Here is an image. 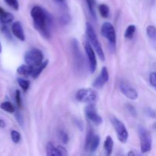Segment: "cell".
<instances>
[{
    "label": "cell",
    "mask_w": 156,
    "mask_h": 156,
    "mask_svg": "<svg viewBox=\"0 0 156 156\" xmlns=\"http://www.w3.org/2000/svg\"><path fill=\"white\" fill-rule=\"evenodd\" d=\"M120 88L121 92L127 98L133 101L136 100L138 98V93H137V91L132 86H130L129 84L126 83L124 82H121L120 85Z\"/></svg>",
    "instance_id": "8fae6325"
},
{
    "label": "cell",
    "mask_w": 156,
    "mask_h": 156,
    "mask_svg": "<svg viewBox=\"0 0 156 156\" xmlns=\"http://www.w3.org/2000/svg\"><path fill=\"white\" fill-rule=\"evenodd\" d=\"M139 133L140 138V149L143 154L150 152L152 149V136L151 133L143 126L139 128Z\"/></svg>",
    "instance_id": "277c9868"
},
{
    "label": "cell",
    "mask_w": 156,
    "mask_h": 156,
    "mask_svg": "<svg viewBox=\"0 0 156 156\" xmlns=\"http://www.w3.org/2000/svg\"><path fill=\"white\" fill-rule=\"evenodd\" d=\"M30 15L35 28L45 38L50 37V27L52 21L49 14L40 6H34L30 11Z\"/></svg>",
    "instance_id": "6da1fadb"
},
{
    "label": "cell",
    "mask_w": 156,
    "mask_h": 156,
    "mask_svg": "<svg viewBox=\"0 0 156 156\" xmlns=\"http://www.w3.org/2000/svg\"><path fill=\"white\" fill-rule=\"evenodd\" d=\"M98 10L99 12H100L101 15L103 18H107L109 16L110 13V9L109 7H108L107 5L105 4H101L98 5Z\"/></svg>",
    "instance_id": "44dd1931"
},
{
    "label": "cell",
    "mask_w": 156,
    "mask_h": 156,
    "mask_svg": "<svg viewBox=\"0 0 156 156\" xmlns=\"http://www.w3.org/2000/svg\"><path fill=\"white\" fill-rule=\"evenodd\" d=\"M3 12H5V10H4V9H3L2 7H1V6H0V15H1V14Z\"/></svg>",
    "instance_id": "836d02e7"
},
{
    "label": "cell",
    "mask_w": 156,
    "mask_h": 156,
    "mask_svg": "<svg viewBox=\"0 0 156 156\" xmlns=\"http://www.w3.org/2000/svg\"><path fill=\"white\" fill-rule=\"evenodd\" d=\"M18 83L24 91H27L28 90L29 87H30V82L28 80L22 79V78H18Z\"/></svg>",
    "instance_id": "cb8c5ba5"
},
{
    "label": "cell",
    "mask_w": 156,
    "mask_h": 156,
    "mask_svg": "<svg viewBox=\"0 0 156 156\" xmlns=\"http://www.w3.org/2000/svg\"><path fill=\"white\" fill-rule=\"evenodd\" d=\"M109 80V73H108L107 67H103L101 69L100 75L93 82V86L95 88H101L107 83Z\"/></svg>",
    "instance_id": "7c38bea8"
},
{
    "label": "cell",
    "mask_w": 156,
    "mask_h": 156,
    "mask_svg": "<svg viewBox=\"0 0 156 156\" xmlns=\"http://www.w3.org/2000/svg\"><path fill=\"white\" fill-rule=\"evenodd\" d=\"M85 112L87 117H88L91 122H93L94 124H101L102 122H103V119H102V117L98 114L97 111H96L95 105H94V104L89 103V105H87V106L85 107Z\"/></svg>",
    "instance_id": "30bf717a"
},
{
    "label": "cell",
    "mask_w": 156,
    "mask_h": 156,
    "mask_svg": "<svg viewBox=\"0 0 156 156\" xmlns=\"http://www.w3.org/2000/svg\"><path fill=\"white\" fill-rule=\"evenodd\" d=\"M47 155L50 156H61L62 155L58 148H56L52 143H47Z\"/></svg>",
    "instance_id": "9a60e30c"
},
{
    "label": "cell",
    "mask_w": 156,
    "mask_h": 156,
    "mask_svg": "<svg viewBox=\"0 0 156 156\" xmlns=\"http://www.w3.org/2000/svg\"><path fill=\"white\" fill-rule=\"evenodd\" d=\"M2 44H1V42H0V53H2Z\"/></svg>",
    "instance_id": "d590c367"
},
{
    "label": "cell",
    "mask_w": 156,
    "mask_h": 156,
    "mask_svg": "<svg viewBox=\"0 0 156 156\" xmlns=\"http://www.w3.org/2000/svg\"><path fill=\"white\" fill-rule=\"evenodd\" d=\"M44 60V54L38 49H31L24 55V61L26 64L33 67H37L41 65Z\"/></svg>",
    "instance_id": "3957f363"
},
{
    "label": "cell",
    "mask_w": 156,
    "mask_h": 156,
    "mask_svg": "<svg viewBox=\"0 0 156 156\" xmlns=\"http://www.w3.org/2000/svg\"><path fill=\"white\" fill-rule=\"evenodd\" d=\"M15 101H16L18 108H21V107H22V101H21V91L19 90H16V91H15Z\"/></svg>",
    "instance_id": "83f0119b"
},
{
    "label": "cell",
    "mask_w": 156,
    "mask_h": 156,
    "mask_svg": "<svg viewBox=\"0 0 156 156\" xmlns=\"http://www.w3.org/2000/svg\"><path fill=\"white\" fill-rule=\"evenodd\" d=\"M87 3V5H88V9H89L90 14H91V17L94 18V20L96 19V12L94 10V0H85Z\"/></svg>",
    "instance_id": "603a6c76"
},
{
    "label": "cell",
    "mask_w": 156,
    "mask_h": 156,
    "mask_svg": "<svg viewBox=\"0 0 156 156\" xmlns=\"http://www.w3.org/2000/svg\"><path fill=\"white\" fill-rule=\"evenodd\" d=\"M146 34L151 40L156 41V27L155 26H148L147 28H146Z\"/></svg>",
    "instance_id": "7402d4cb"
},
{
    "label": "cell",
    "mask_w": 156,
    "mask_h": 156,
    "mask_svg": "<svg viewBox=\"0 0 156 156\" xmlns=\"http://www.w3.org/2000/svg\"><path fill=\"white\" fill-rule=\"evenodd\" d=\"M84 46H85V53L88 56L90 70H91V73H94L95 72L96 68H97V59H96L95 53H94L95 50H94L92 46L88 41H85Z\"/></svg>",
    "instance_id": "9c48e42d"
},
{
    "label": "cell",
    "mask_w": 156,
    "mask_h": 156,
    "mask_svg": "<svg viewBox=\"0 0 156 156\" xmlns=\"http://www.w3.org/2000/svg\"><path fill=\"white\" fill-rule=\"evenodd\" d=\"M2 32L3 33V34L8 38V39H12V35H11L10 31H9V28L7 27V26L5 25H2V28H1Z\"/></svg>",
    "instance_id": "f546056e"
},
{
    "label": "cell",
    "mask_w": 156,
    "mask_h": 156,
    "mask_svg": "<svg viewBox=\"0 0 156 156\" xmlns=\"http://www.w3.org/2000/svg\"><path fill=\"white\" fill-rule=\"evenodd\" d=\"M136 30V27L133 25V24H130V25H129L126 27V30H125L124 37L126 39H132L133 37L134 34H135Z\"/></svg>",
    "instance_id": "ffe728a7"
},
{
    "label": "cell",
    "mask_w": 156,
    "mask_h": 156,
    "mask_svg": "<svg viewBox=\"0 0 156 156\" xmlns=\"http://www.w3.org/2000/svg\"><path fill=\"white\" fill-rule=\"evenodd\" d=\"M56 1H57L58 2H59V3H64V2H65V0H56Z\"/></svg>",
    "instance_id": "e575fe53"
},
{
    "label": "cell",
    "mask_w": 156,
    "mask_h": 156,
    "mask_svg": "<svg viewBox=\"0 0 156 156\" xmlns=\"http://www.w3.org/2000/svg\"><path fill=\"white\" fill-rule=\"evenodd\" d=\"M149 83L156 90V72H153L149 76Z\"/></svg>",
    "instance_id": "f1b7e54d"
},
{
    "label": "cell",
    "mask_w": 156,
    "mask_h": 156,
    "mask_svg": "<svg viewBox=\"0 0 156 156\" xmlns=\"http://www.w3.org/2000/svg\"><path fill=\"white\" fill-rule=\"evenodd\" d=\"M14 21V15L10 12H3L0 15V21L3 24H9V23L12 22Z\"/></svg>",
    "instance_id": "e0dca14e"
},
{
    "label": "cell",
    "mask_w": 156,
    "mask_h": 156,
    "mask_svg": "<svg viewBox=\"0 0 156 156\" xmlns=\"http://www.w3.org/2000/svg\"><path fill=\"white\" fill-rule=\"evenodd\" d=\"M47 64H48V61L46 60V61H44V62H43L40 66L35 67L33 73H32V75H31L32 77H33L34 79H36V78H37L38 76H40V74L42 73L43 70H44V69L47 67Z\"/></svg>",
    "instance_id": "ac0fdd59"
},
{
    "label": "cell",
    "mask_w": 156,
    "mask_h": 156,
    "mask_svg": "<svg viewBox=\"0 0 156 156\" xmlns=\"http://www.w3.org/2000/svg\"><path fill=\"white\" fill-rule=\"evenodd\" d=\"M101 33L102 36L105 37L111 44L116 45L117 42V35H116L115 29L112 24L110 22H105L101 26Z\"/></svg>",
    "instance_id": "ba28073f"
},
{
    "label": "cell",
    "mask_w": 156,
    "mask_h": 156,
    "mask_svg": "<svg viewBox=\"0 0 156 156\" xmlns=\"http://www.w3.org/2000/svg\"><path fill=\"white\" fill-rule=\"evenodd\" d=\"M6 4L14 9L15 10H18L19 9V4H18V0H5Z\"/></svg>",
    "instance_id": "484cf974"
},
{
    "label": "cell",
    "mask_w": 156,
    "mask_h": 156,
    "mask_svg": "<svg viewBox=\"0 0 156 156\" xmlns=\"http://www.w3.org/2000/svg\"><path fill=\"white\" fill-rule=\"evenodd\" d=\"M111 122L114 128L115 129L116 132H117V139H118L119 141L123 143H126L128 137H129V133H128L124 123L122 121H120L116 117H111Z\"/></svg>",
    "instance_id": "5b68a950"
},
{
    "label": "cell",
    "mask_w": 156,
    "mask_h": 156,
    "mask_svg": "<svg viewBox=\"0 0 156 156\" xmlns=\"http://www.w3.org/2000/svg\"><path fill=\"white\" fill-rule=\"evenodd\" d=\"M0 108H1L2 110H3V111H5V112L10 113V114L15 112V107H14V105L9 101H5L1 103V105H0Z\"/></svg>",
    "instance_id": "d6986e66"
},
{
    "label": "cell",
    "mask_w": 156,
    "mask_h": 156,
    "mask_svg": "<svg viewBox=\"0 0 156 156\" xmlns=\"http://www.w3.org/2000/svg\"><path fill=\"white\" fill-rule=\"evenodd\" d=\"M126 110H127L128 113H129L132 117H135L137 116L136 109L134 108V106H133L132 105H130V104H127V105H126Z\"/></svg>",
    "instance_id": "4316f807"
},
{
    "label": "cell",
    "mask_w": 156,
    "mask_h": 156,
    "mask_svg": "<svg viewBox=\"0 0 156 156\" xmlns=\"http://www.w3.org/2000/svg\"><path fill=\"white\" fill-rule=\"evenodd\" d=\"M60 138H61V140H62V143H63L66 144V143H68L69 136H68V135H67L66 133L63 132V131H60Z\"/></svg>",
    "instance_id": "4dcf8cb0"
},
{
    "label": "cell",
    "mask_w": 156,
    "mask_h": 156,
    "mask_svg": "<svg viewBox=\"0 0 156 156\" xmlns=\"http://www.w3.org/2000/svg\"><path fill=\"white\" fill-rule=\"evenodd\" d=\"M12 34L20 40L21 41H25V36H24V32L23 30L22 25H21L20 21H15L12 25Z\"/></svg>",
    "instance_id": "4fadbf2b"
},
{
    "label": "cell",
    "mask_w": 156,
    "mask_h": 156,
    "mask_svg": "<svg viewBox=\"0 0 156 156\" xmlns=\"http://www.w3.org/2000/svg\"><path fill=\"white\" fill-rule=\"evenodd\" d=\"M34 70V67L31 66L27 64H24V65H21L17 69V73L20 76H28L30 75H32Z\"/></svg>",
    "instance_id": "5bb4252c"
},
{
    "label": "cell",
    "mask_w": 156,
    "mask_h": 156,
    "mask_svg": "<svg viewBox=\"0 0 156 156\" xmlns=\"http://www.w3.org/2000/svg\"><path fill=\"white\" fill-rule=\"evenodd\" d=\"M15 117H16L17 121H18V123H19V124L21 125V126H22V125H23V122H24V120H23L22 116L21 115V114H20L19 112H17L16 114H15Z\"/></svg>",
    "instance_id": "1f68e13d"
},
{
    "label": "cell",
    "mask_w": 156,
    "mask_h": 156,
    "mask_svg": "<svg viewBox=\"0 0 156 156\" xmlns=\"http://www.w3.org/2000/svg\"><path fill=\"white\" fill-rule=\"evenodd\" d=\"M100 141L101 139L98 135H94L92 129L88 130L86 136V140H85V151H88V152H94L98 148Z\"/></svg>",
    "instance_id": "52a82bcc"
},
{
    "label": "cell",
    "mask_w": 156,
    "mask_h": 156,
    "mask_svg": "<svg viewBox=\"0 0 156 156\" xmlns=\"http://www.w3.org/2000/svg\"><path fill=\"white\" fill-rule=\"evenodd\" d=\"M86 34L88 37V41L91 44V46L93 47L94 50L97 53L98 56H99L101 60H105V56L104 50L101 47V44L99 42L97 34H96L95 31H94V28H93L92 25L90 23H87L86 24Z\"/></svg>",
    "instance_id": "7a4b0ae2"
},
{
    "label": "cell",
    "mask_w": 156,
    "mask_h": 156,
    "mask_svg": "<svg viewBox=\"0 0 156 156\" xmlns=\"http://www.w3.org/2000/svg\"><path fill=\"white\" fill-rule=\"evenodd\" d=\"M6 124L5 122L4 121V120H0V127L1 128H5V127Z\"/></svg>",
    "instance_id": "d6a6232c"
},
{
    "label": "cell",
    "mask_w": 156,
    "mask_h": 156,
    "mask_svg": "<svg viewBox=\"0 0 156 156\" xmlns=\"http://www.w3.org/2000/svg\"><path fill=\"white\" fill-rule=\"evenodd\" d=\"M76 98L80 102L93 103L97 100L98 94L91 88H82L77 91Z\"/></svg>",
    "instance_id": "8992f818"
},
{
    "label": "cell",
    "mask_w": 156,
    "mask_h": 156,
    "mask_svg": "<svg viewBox=\"0 0 156 156\" xmlns=\"http://www.w3.org/2000/svg\"><path fill=\"white\" fill-rule=\"evenodd\" d=\"M11 138L14 143H18L21 140V134L16 130L11 131Z\"/></svg>",
    "instance_id": "d4e9b609"
},
{
    "label": "cell",
    "mask_w": 156,
    "mask_h": 156,
    "mask_svg": "<svg viewBox=\"0 0 156 156\" xmlns=\"http://www.w3.org/2000/svg\"><path fill=\"white\" fill-rule=\"evenodd\" d=\"M104 147H105V151H106V154L108 155H111L112 153L113 148H114V140L111 138V136H108L106 137L105 143H104Z\"/></svg>",
    "instance_id": "2e32d148"
}]
</instances>
